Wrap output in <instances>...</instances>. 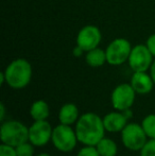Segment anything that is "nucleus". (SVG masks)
Instances as JSON below:
<instances>
[{"mask_svg": "<svg viewBox=\"0 0 155 156\" xmlns=\"http://www.w3.org/2000/svg\"><path fill=\"white\" fill-rule=\"evenodd\" d=\"M76 134L79 142L84 146H96L105 137L103 119L95 113H85L80 116L76 124Z\"/></svg>", "mask_w": 155, "mask_h": 156, "instance_id": "nucleus-1", "label": "nucleus"}, {"mask_svg": "<svg viewBox=\"0 0 155 156\" xmlns=\"http://www.w3.org/2000/svg\"><path fill=\"white\" fill-rule=\"evenodd\" d=\"M5 83L14 89L25 88L31 82L33 69L26 58H15L4 69Z\"/></svg>", "mask_w": 155, "mask_h": 156, "instance_id": "nucleus-2", "label": "nucleus"}, {"mask_svg": "<svg viewBox=\"0 0 155 156\" xmlns=\"http://www.w3.org/2000/svg\"><path fill=\"white\" fill-rule=\"evenodd\" d=\"M0 138L2 144L16 148L19 144L29 141V127L17 120H9L1 124Z\"/></svg>", "mask_w": 155, "mask_h": 156, "instance_id": "nucleus-3", "label": "nucleus"}, {"mask_svg": "<svg viewBox=\"0 0 155 156\" xmlns=\"http://www.w3.org/2000/svg\"><path fill=\"white\" fill-rule=\"evenodd\" d=\"M51 141L56 150L63 153H68L75 150L79 140L76 129H73L70 125L61 123L53 127Z\"/></svg>", "mask_w": 155, "mask_h": 156, "instance_id": "nucleus-4", "label": "nucleus"}, {"mask_svg": "<svg viewBox=\"0 0 155 156\" xmlns=\"http://www.w3.org/2000/svg\"><path fill=\"white\" fill-rule=\"evenodd\" d=\"M132 45L126 38H115L107 45L105 49L107 64L112 66H119L126 63L132 51Z\"/></svg>", "mask_w": 155, "mask_h": 156, "instance_id": "nucleus-5", "label": "nucleus"}, {"mask_svg": "<svg viewBox=\"0 0 155 156\" xmlns=\"http://www.w3.org/2000/svg\"><path fill=\"white\" fill-rule=\"evenodd\" d=\"M147 138L143 125L138 123H128L121 131L122 144L131 151H140L148 141Z\"/></svg>", "mask_w": 155, "mask_h": 156, "instance_id": "nucleus-6", "label": "nucleus"}, {"mask_svg": "<svg viewBox=\"0 0 155 156\" xmlns=\"http://www.w3.org/2000/svg\"><path fill=\"white\" fill-rule=\"evenodd\" d=\"M154 61V56L148 49L146 44H138L134 46L131 51L130 58H129V66L133 70L136 71H148L151 67Z\"/></svg>", "mask_w": 155, "mask_h": 156, "instance_id": "nucleus-7", "label": "nucleus"}, {"mask_svg": "<svg viewBox=\"0 0 155 156\" xmlns=\"http://www.w3.org/2000/svg\"><path fill=\"white\" fill-rule=\"evenodd\" d=\"M135 97H136V93L131 86V84L122 83L114 88L111 96V101H112L113 107L116 111L123 112L133 106L135 102Z\"/></svg>", "mask_w": 155, "mask_h": 156, "instance_id": "nucleus-8", "label": "nucleus"}, {"mask_svg": "<svg viewBox=\"0 0 155 156\" xmlns=\"http://www.w3.org/2000/svg\"><path fill=\"white\" fill-rule=\"evenodd\" d=\"M77 45L85 52L99 47L102 41L101 30L93 25H87L79 31L77 35Z\"/></svg>", "mask_w": 155, "mask_h": 156, "instance_id": "nucleus-9", "label": "nucleus"}, {"mask_svg": "<svg viewBox=\"0 0 155 156\" xmlns=\"http://www.w3.org/2000/svg\"><path fill=\"white\" fill-rule=\"evenodd\" d=\"M53 127L47 120L34 121L29 127V141L35 147H44L51 140Z\"/></svg>", "mask_w": 155, "mask_h": 156, "instance_id": "nucleus-10", "label": "nucleus"}, {"mask_svg": "<svg viewBox=\"0 0 155 156\" xmlns=\"http://www.w3.org/2000/svg\"><path fill=\"white\" fill-rule=\"evenodd\" d=\"M130 84L135 90V93L138 94H150L155 85L151 74L147 73V71L133 72Z\"/></svg>", "mask_w": 155, "mask_h": 156, "instance_id": "nucleus-11", "label": "nucleus"}, {"mask_svg": "<svg viewBox=\"0 0 155 156\" xmlns=\"http://www.w3.org/2000/svg\"><path fill=\"white\" fill-rule=\"evenodd\" d=\"M103 123L107 132L118 133V132H121L128 124V118L123 115L122 112H112L106 114L103 117Z\"/></svg>", "mask_w": 155, "mask_h": 156, "instance_id": "nucleus-12", "label": "nucleus"}, {"mask_svg": "<svg viewBox=\"0 0 155 156\" xmlns=\"http://www.w3.org/2000/svg\"><path fill=\"white\" fill-rule=\"evenodd\" d=\"M80 118L79 115L78 106L73 103H66L61 107L58 112V120L60 123L71 125L77 123V121Z\"/></svg>", "mask_w": 155, "mask_h": 156, "instance_id": "nucleus-13", "label": "nucleus"}, {"mask_svg": "<svg viewBox=\"0 0 155 156\" xmlns=\"http://www.w3.org/2000/svg\"><path fill=\"white\" fill-rule=\"evenodd\" d=\"M50 115L49 105L46 101L37 100L32 103L30 107V116L34 121H41V120H47Z\"/></svg>", "mask_w": 155, "mask_h": 156, "instance_id": "nucleus-14", "label": "nucleus"}, {"mask_svg": "<svg viewBox=\"0 0 155 156\" xmlns=\"http://www.w3.org/2000/svg\"><path fill=\"white\" fill-rule=\"evenodd\" d=\"M85 61H86L87 65L90 66V67H101L105 63H107L105 50L101 49L99 47L95 48L93 50H89L85 54Z\"/></svg>", "mask_w": 155, "mask_h": 156, "instance_id": "nucleus-15", "label": "nucleus"}, {"mask_svg": "<svg viewBox=\"0 0 155 156\" xmlns=\"http://www.w3.org/2000/svg\"><path fill=\"white\" fill-rule=\"evenodd\" d=\"M98 152L100 156H116L118 147L117 144L111 138H102L97 144H96Z\"/></svg>", "mask_w": 155, "mask_h": 156, "instance_id": "nucleus-16", "label": "nucleus"}, {"mask_svg": "<svg viewBox=\"0 0 155 156\" xmlns=\"http://www.w3.org/2000/svg\"><path fill=\"white\" fill-rule=\"evenodd\" d=\"M143 129L150 139H155V114L146 116L141 121Z\"/></svg>", "mask_w": 155, "mask_h": 156, "instance_id": "nucleus-17", "label": "nucleus"}, {"mask_svg": "<svg viewBox=\"0 0 155 156\" xmlns=\"http://www.w3.org/2000/svg\"><path fill=\"white\" fill-rule=\"evenodd\" d=\"M34 144H32L30 141H26L23 144L17 146L16 152L17 156H34Z\"/></svg>", "mask_w": 155, "mask_h": 156, "instance_id": "nucleus-18", "label": "nucleus"}, {"mask_svg": "<svg viewBox=\"0 0 155 156\" xmlns=\"http://www.w3.org/2000/svg\"><path fill=\"white\" fill-rule=\"evenodd\" d=\"M139 152V156H155V139L148 140Z\"/></svg>", "mask_w": 155, "mask_h": 156, "instance_id": "nucleus-19", "label": "nucleus"}, {"mask_svg": "<svg viewBox=\"0 0 155 156\" xmlns=\"http://www.w3.org/2000/svg\"><path fill=\"white\" fill-rule=\"evenodd\" d=\"M77 156H100L96 146H85L78 152Z\"/></svg>", "mask_w": 155, "mask_h": 156, "instance_id": "nucleus-20", "label": "nucleus"}, {"mask_svg": "<svg viewBox=\"0 0 155 156\" xmlns=\"http://www.w3.org/2000/svg\"><path fill=\"white\" fill-rule=\"evenodd\" d=\"M0 156H17L16 149L12 146L1 144L0 146Z\"/></svg>", "mask_w": 155, "mask_h": 156, "instance_id": "nucleus-21", "label": "nucleus"}, {"mask_svg": "<svg viewBox=\"0 0 155 156\" xmlns=\"http://www.w3.org/2000/svg\"><path fill=\"white\" fill-rule=\"evenodd\" d=\"M146 46L148 47V49L150 50V52L155 58V33L148 37L147 41H146Z\"/></svg>", "mask_w": 155, "mask_h": 156, "instance_id": "nucleus-22", "label": "nucleus"}, {"mask_svg": "<svg viewBox=\"0 0 155 156\" xmlns=\"http://www.w3.org/2000/svg\"><path fill=\"white\" fill-rule=\"evenodd\" d=\"M72 53H73V55L75 56H77V58H80V56H82L83 54L85 53V51L82 49L81 47H79V46L77 45L75 48H73V50H72Z\"/></svg>", "mask_w": 155, "mask_h": 156, "instance_id": "nucleus-23", "label": "nucleus"}, {"mask_svg": "<svg viewBox=\"0 0 155 156\" xmlns=\"http://www.w3.org/2000/svg\"><path fill=\"white\" fill-rule=\"evenodd\" d=\"M149 71H150V74H151L152 79H153V82H154V84H155V58H154L153 63H152L151 67H150Z\"/></svg>", "mask_w": 155, "mask_h": 156, "instance_id": "nucleus-24", "label": "nucleus"}, {"mask_svg": "<svg viewBox=\"0 0 155 156\" xmlns=\"http://www.w3.org/2000/svg\"><path fill=\"white\" fill-rule=\"evenodd\" d=\"M0 111H1V113H0V120H1V121H3L4 116H5V106H4L3 103H1V104H0Z\"/></svg>", "mask_w": 155, "mask_h": 156, "instance_id": "nucleus-25", "label": "nucleus"}, {"mask_svg": "<svg viewBox=\"0 0 155 156\" xmlns=\"http://www.w3.org/2000/svg\"><path fill=\"white\" fill-rule=\"evenodd\" d=\"M122 113H123V115L125 116V117L128 118V119H130V118L133 116V113H132V111H131V108L125 109V111H123V112H122Z\"/></svg>", "mask_w": 155, "mask_h": 156, "instance_id": "nucleus-26", "label": "nucleus"}, {"mask_svg": "<svg viewBox=\"0 0 155 156\" xmlns=\"http://www.w3.org/2000/svg\"><path fill=\"white\" fill-rule=\"evenodd\" d=\"M4 83H5V76H4V72L2 71L1 73H0V84L3 85Z\"/></svg>", "mask_w": 155, "mask_h": 156, "instance_id": "nucleus-27", "label": "nucleus"}, {"mask_svg": "<svg viewBox=\"0 0 155 156\" xmlns=\"http://www.w3.org/2000/svg\"><path fill=\"white\" fill-rule=\"evenodd\" d=\"M37 156H51V155L48 154V153H41V154H38Z\"/></svg>", "mask_w": 155, "mask_h": 156, "instance_id": "nucleus-28", "label": "nucleus"}]
</instances>
